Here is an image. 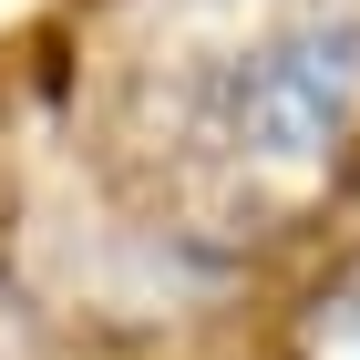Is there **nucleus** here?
<instances>
[{
	"label": "nucleus",
	"mask_w": 360,
	"mask_h": 360,
	"mask_svg": "<svg viewBox=\"0 0 360 360\" xmlns=\"http://www.w3.org/2000/svg\"><path fill=\"white\" fill-rule=\"evenodd\" d=\"M360 93V41L350 31H288L257 62H237L226 83V124L257 144V155H319L330 124Z\"/></svg>",
	"instance_id": "f257e3e1"
}]
</instances>
